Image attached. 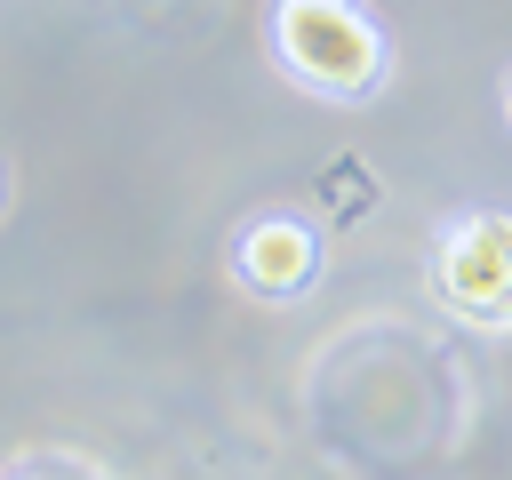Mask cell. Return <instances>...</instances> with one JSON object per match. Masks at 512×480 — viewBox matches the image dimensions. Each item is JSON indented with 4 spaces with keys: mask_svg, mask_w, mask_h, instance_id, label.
<instances>
[{
    "mask_svg": "<svg viewBox=\"0 0 512 480\" xmlns=\"http://www.w3.org/2000/svg\"><path fill=\"white\" fill-rule=\"evenodd\" d=\"M432 288L456 320L472 328H512V216L504 208H480V216H456L432 248Z\"/></svg>",
    "mask_w": 512,
    "mask_h": 480,
    "instance_id": "cell-2",
    "label": "cell"
},
{
    "mask_svg": "<svg viewBox=\"0 0 512 480\" xmlns=\"http://www.w3.org/2000/svg\"><path fill=\"white\" fill-rule=\"evenodd\" d=\"M232 264H240V280H248V288H272V296H288V288H304V280H312V264H320V240H312L304 224H288V216H264V224H248V232H240Z\"/></svg>",
    "mask_w": 512,
    "mask_h": 480,
    "instance_id": "cell-3",
    "label": "cell"
},
{
    "mask_svg": "<svg viewBox=\"0 0 512 480\" xmlns=\"http://www.w3.org/2000/svg\"><path fill=\"white\" fill-rule=\"evenodd\" d=\"M272 48L320 96H368L384 80V32L368 24L360 0H280L272 8Z\"/></svg>",
    "mask_w": 512,
    "mask_h": 480,
    "instance_id": "cell-1",
    "label": "cell"
},
{
    "mask_svg": "<svg viewBox=\"0 0 512 480\" xmlns=\"http://www.w3.org/2000/svg\"><path fill=\"white\" fill-rule=\"evenodd\" d=\"M504 112H512V80H504Z\"/></svg>",
    "mask_w": 512,
    "mask_h": 480,
    "instance_id": "cell-4",
    "label": "cell"
}]
</instances>
